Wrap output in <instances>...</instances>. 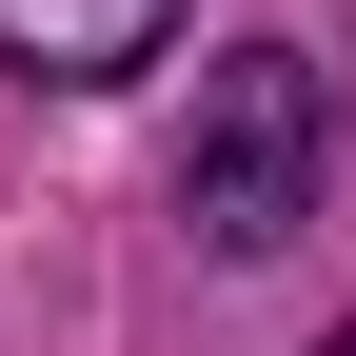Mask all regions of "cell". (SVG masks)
Masks as SVG:
<instances>
[{"label":"cell","instance_id":"1","mask_svg":"<svg viewBox=\"0 0 356 356\" xmlns=\"http://www.w3.org/2000/svg\"><path fill=\"white\" fill-rule=\"evenodd\" d=\"M317 159H337V79L297 60V40H238V60L198 79V139H178V218H198L218 257H277L297 218H317Z\"/></svg>","mask_w":356,"mask_h":356},{"label":"cell","instance_id":"2","mask_svg":"<svg viewBox=\"0 0 356 356\" xmlns=\"http://www.w3.org/2000/svg\"><path fill=\"white\" fill-rule=\"evenodd\" d=\"M178 20H198V0H0V60L60 79V99H99V79H139Z\"/></svg>","mask_w":356,"mask_h":356},{"label":"cell","instance_id":"3","mask_svg":"<svg viewBox=\"0 0 356 356\" xmlns=\"http://www.w3.org/2000/svg\"><path fill=\"white\" fill-rule=\"evenodd\" d=\"M317 356H356V317H337V337H317Z\"/></svg>","mask_w":356,"mask_h":356}]
</instances>
